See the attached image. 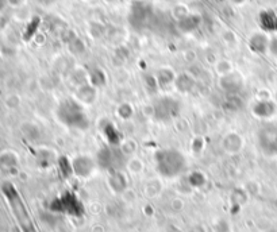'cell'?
<instances>
[{"label": "cell", "instance_id": "7a4b0ae2", "mask_svg": "<svg viewBox=\"0 0 277 232\" xmlns=\"http://www.w3.org/2000/svg\"><path fill=\"white\" fill-rule=\"evenodd\" d=\"M58 119L73 128H87L88 119L79 103L66 100L58 108Z\"/></svg>", "mask_w": 277, "mask_h": 232}, {"label": "cell", "instance_id": "6da1fadb", "mask_svg": "<svg viewBox=\"0 0 277 232\" xmlns=\"http://www.w3.org/2000/svg\"><path fill=\"white\" fill-rule=\"evenodd\" d=\"M154 159L158 173L168 178L180 176L187 167L185 157L174 149H164L157 151Z\"/></svg>", "mask_w": 277, "mask_h": 232}, {"label": "cell", "instance_id": "3957f363", "mask_svg": "<svg viewBox=\"0 0 277 232\" xmlns=\"http://www.w3.org/2000/svg\"><path fill=\"white\" fill-rule=\"evenodd\" d=\"M96 169V162L88 155H79L73 159L72 170L79 177H90Z\"/></svg>", "mask_w": 277, "mask_h": 232}]
</instances>
